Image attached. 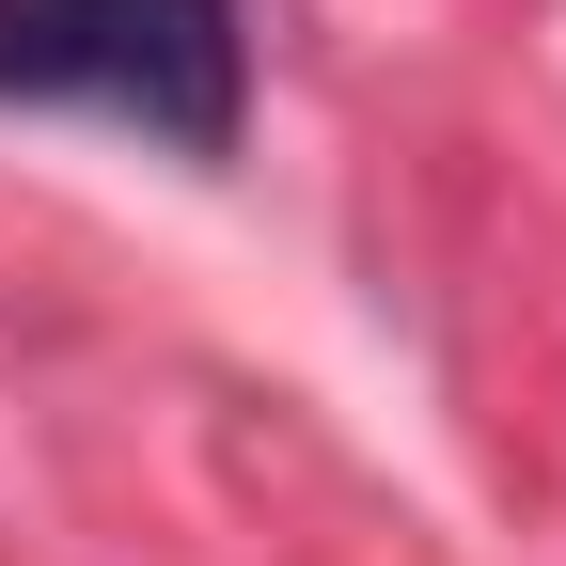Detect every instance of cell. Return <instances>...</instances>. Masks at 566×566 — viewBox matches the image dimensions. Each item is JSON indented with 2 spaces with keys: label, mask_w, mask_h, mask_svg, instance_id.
Here are the masks:
<instances>
[{
  "label": "cell",
  "mask_w": 566,
  "mask_h": 566,
  "mask_svg": "<svg viewBox=\"0 0 566 566\" xmlns=\"http://www.w3.org/2000/svg\"><path fill=\"white\" fill-rule=\"evenodd\" d=\"M0 111H95L221 158L252 111V32L237 0H0Z\"/></svg>",
  "instance_id": "obj_1"
}]
</instances>
